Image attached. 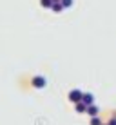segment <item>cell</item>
Returning a JSON list of instances; mask_svg holds the SVG:
<instances>
[{
	"mask_svg": "<svg viewBox=\"0 0 116 125\" xmlns=\"http://www.w3.org/2000/svg\"><path fill=\"white\" fill-rule=\"evenodd\" d=\"M82 96H84V93L78 91V89H73V91L69 93V100H71L73 103H78V102H82Z\"/></svg>",
	"mask_w": 116,
	"mask_h": 125,
	"instance_id": "obj_1",
	"label": "cell"
},
{
	"mask_svg": "<svg viewBox=\"0 0 116 125\" xmlns=\"http://www.w3.org/2000/svg\"><path fill=\"white\" fill-rule=\"evenodd\" d=\"M31 83H33L35 89H44L45 87V78L44 76H35V78L31 80Z\"/></svg>",
	"mask_w": 116,
	"mask_h": 125,
	"instance_id": "obj_2",
	"label": "cell"
},
{
	"mask_svg": "<svg viewBox=\"0 0 116 125\" xmlns=\"http://www.w3.org/2000/svg\"><path fill=\"white\" fill-rule=\"evenodd\" d=\"M82 102L85 103V105H93L94 103V96L91 93H84V96H82Z\"/></svg>",
	"mask_w": 116,
	"mask_h": 125,
	"instance_id": "obj_3",
	"label": "cell"
},
{
	"mask_svg": "<svg viewBox=\"0 0 116 125\" xmlns=\"http://www.w3.org/2000/svg\"><path fill=\"white\" fill-rule=\"evenodd\" d=\"M87 114L91 116V118H93V116H98V107L94 105V103H93V105H87Z\"/></svg>",
	"mask_w": 116,
	"mask_h": 125,
	"instance_id": "obj_4",
	"label": "cell"
},
{
	"mask_svg": "<svg viewBox=\"0 0 116 125\" xmlns=\"http://www.w3.org/2000/svg\"><path fill=\"white\" fill-rule=\"evenodd\" d=\"M76 105V113H87V105H85L84 102H78V103H74Z\"/></svg>",
	"mask_w": 116,
	"mask_h": 125,
	"instance_id": "obj_5",
	"label": "cell"
},
{
	"mask_svg": "<svg viewBox=\"0 0 116 125\" xmlns=\"http://www.w3.org/2000/svg\"><path fill=\"white\" fill-rule=\"evenodd\" d=\"M51 9H53L54 13H60L63 9V6H62V2H53V7H51Z\"/></svg>",
	"mask_w": 116,
	"mask_h": 125,
	"instance_id": "obj_6",
	"label": "cell"
},
{
	"mask_svg": "<svg viewBox=\"0 0 116 125\" xmlns=\"http://www.w3.org/2000/svg\"><path fill=\"white\" fill-rule=\"evenodd\" d=\"M42 7H53V0H40Z\"/></svg>",
	"mask_w": 116,
	"mask_h": 125,
	"instance_id": "obj_7",
	"label": "cell"
},
{
	"mask_svg": "<svg viewBox=\"0 0 116 125\" xmlns=\"http://www.w3.org/2000/svg\"><path fill=\"white\" fill-rule=\"evenodd\" d=\"M91 125H102V120L98 118V116H93L91 118Z\"/></svg>",
	"mask_w": 116,
	"mask_h": 125,
	"instance_id": "obj_8",
	"label": "cell"
},
{
	"mask_svg": "<svg viewBox=\"0 0 116 125\" xmlns=\"http://www.w3.org/2000/svg\"><path fill=\"white\" fill-rule=\"evenodd\" d=\"M62 6L63 7H71L73 6V0H62Z\"/></svg>",
	"mask_w": 116,
	"mask_h": 125,
	"instance_id": "obj_9",
	"label": "cell"
},
{
	"mask_svg": "<svg viewBox=\"0 0 116 125\" xmlns=\"http://www.w3.org/2000/svg\"><path fill=\"white\" fill-rule=\"evenodd\" d=\"M107 125H116V116H114L113 120H109V123H107Z\"/></svg>",
	"mask_w": 116,
	"mask_h": 125,
	"instance_id": "obj_10",
	"label": "cell"
},
{
	"mask_svg": "<svg viewBox=\"0 0 116 125\" xmlns=\"http://www.w3.org/2000/svg\"><path fill=\"white\" fill-rule=\"evenodd\" d=\"M53 2H62V0H53Z\"/></svg>",
	"mask_w": 116,
	"mask_h": 125,
	"instance_id": "obj_11",
	"label": "cell"
},
{
	"mask_svg": "<svg viewBox=\"0 0 116 125\" xmlns=\"http://www.w3.org/2000/svg\"><path fill=\"white\" fill-rule=\"evenodd\" d=\"M102 125H104V123H102Z\"/></svg>",
	"mask_w": 116,
	"mask_h": 125,
	"instance_id": "obj_12",
	"label": "cell"
}]
</instances>
